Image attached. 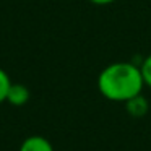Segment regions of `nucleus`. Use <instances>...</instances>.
<instances>
[{"mask_svg": "<svg viewBox=\"0 0 151 151\" xmlns=\"http://www.w3.org/2000/svg\"><path fill=\"white\" fill-rule=\"evenodd\" d=\"M143 75L140 65L133 62H114L101 70L98 89L106 99L125 102L143 91Z\"/></svg>", "mask_w": 151, "mask_h": 151, "instance_id": "f257e3e1", "label": "nucleus"}, {"mask_svg": "<svg viewBox=\"0 0 151 151\" xmlns=\"http://www.w3.org/2000/svg\"><path fill=\"white\" fill-rule=\"evenodd\" d=\"M10 86H12L10 75H8L2 67H0V104L7 101V94H8Z\"/></svg>", "mask_w": 151, "mask_h": 151, "instance_id": "39448f33", "label": "nucleus"}, {"mask_svg": "<svg viewBox=\"0 0 151 151\" xmlns=\"http://www.w3.org/2000/svg\"><path fill=\"white\" fill-rule=\"evenodd\" d=\"M31 98V93L29 89L26 88L24 85H20V83H12L10 89H8V94H7V102L15 107H21L24 106Z\"/></svg>", "mask_w": 151, "mask_h": 151, "instance_id": "7ed1b4c3", "label": "nucleus"}, {"mask_svg": "<svg viewBox=\"0 0 151 151\" xmlns=\"http://www.w3.org/2000/svg\"><path fill=\"white\" fill-rule=\"evenodd\" d=\"M140 70H141V75H143L145 86H150V88H151V54L141 60Z\"/></svg>", "mask_w": 151, "mask_h": 151, "instance_id": "423d86ee", "label": "nucleus"}, {"mask_svg": "<svg viewBox=\"0 0 151 151\" xmlns=\"http://www.w3.org/2000/svg\"><path fill=\"white\" fill-rule=\"evenodd\" d=\"M124 104H125V109H127L128 115H132L135 119H141L150 112V102H148V99L141 93L133 96V98H130L128 101H125Z\"/></svg>", "mask_w": 151, "mask_h": 151, "instance_id": "f03ea898", "label": "nucleus"}, {"mask_svg": "<svg viewBox=\"0 0 151 151\" xmlns=\"http://www.w3.org/2000/svg\"><path fill=\"white\" fill-rule=\"evenodd\" d=\"M20 151H54V146L46 137L41 135H31L24 138L20 146Z\"/></svg>", "mask_w": 151, "mask_h": 151, "instance_id": "20e7f679", "label": "nucleus"}, {"mask_svg": "<svg viewBox=\"0 0 151 151\" xmlns=\"http://www.w3.org/2000/svg\"><path fill=\"white\" fill-rule=\"evenodd\" d=\"M91 4L94 5H99V7H104V5H111L112 2H115V0H89Z\"/></svg>", "mask_w": 151, "mask_h": 151, "instance_id": "0eeeda50", "label": "nucleus"}]
</instances>
